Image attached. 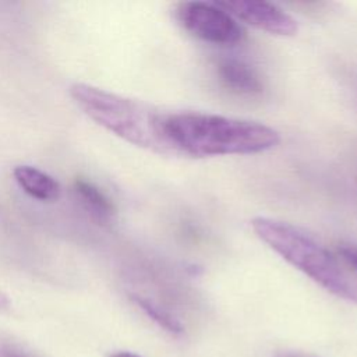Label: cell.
<instances>
[{
    "instance_id": "obj_1",
    "label": "cell",
    "mask_w": 357,
    "mask_h": 357,
    "mask_svg": "<svg viewBox=\"0 0 357 357\" xmlns=\"http://www.w3.org/2000/svg\"><path fill=\"white\" fill-rule=\"evenodd\" d=\"M159 132L165 152L194 158L258 153L280 141L262 123L198 112L162 113Z\"/></svg>"
},
{
    "instance_id": "obj_2",
    "label": "cell",
    "mask_w": 357,
    "mask_h": 357,
    "mask_svg": "<svg viewBox=\"0 0 357 357\" xmlns=\"http://www.w3.org/2000/svg\"><path fill=\"white\" fill-rule=\"evenodd\" d=\"M251 227L261 241L315 283L337 297L357 303V282L315 237L291 223L265 216L254 218Z\"/></svg>"
},
{
    "instance_id": "obj_3",
    "label": "cell",
    "mask_w": 357,
    "mask_h": 357,
    "mask_svg": "<svg viewBox=\"0 0 357 357\" xmlns=\"http://www.w3.org/2000/svg\"><path fill=\"white\" fill-rule=\"evenodd\" d=\"M70 96L91 120L114 135L132 145L165 152L159 132L162 113L137 100L82 82L70 86Z\"/></svg>"
},
{
    "instance_id": "obj_4",
    "label": "cell",
    "mask_w": 357,
    "mask_h": 357,
    "mask_svg": "<svg viewBox=\"0 0 357 357\" xmlns=\"http://www.w3.org/2000/svg\"><path fill=\"white\" fill-rule=\"evenodd\" d=\"M176 17L185 31L209 43L234 45L245 36L237 20L218 3H180L176 8Z\"/></svg>"
},
{
    "instance_id": "obj_5",
    "label": "cell",
    "mask_w": 357,
    "mask_h": 357,
    "mask_svg": "<svg viewBox=\"0 0 357 357\" xmlns=\"http://www.w3.org/2000/svg\"><path fill=\"white\" fill-rule=\"evenodd\" d=\"M216 3L236 20H241L272 35L291 36L298 29L296 20L290 14L268 1L227 0Z\"/></svg>"
},
{
    "instance_id": "obj_6",
    "label": "cell",
    "mask_w": 357,
    "mask_h": 357,
    "mask_svg": "<svg viewBox=\"0 0 357 357\" xmlns=\"http://www.w3.org/2000/svg\"><path fill=\"white\" fill-rule=\"evenodd\" d=\"M216 74L220 84L236 95L255 96L264 89L257 71L247 63L234 57L220 59L216 63Z\"/></svg>"
},
{
    "instance_id": "obj_7",
    "label": "cell",
    "mask_w": 357,
    "mask_h": 357,
    "mask_svg": "<svg viewBox=\"0 0 357 357\" xmlns=\"http://www.w3.org/2000/svg\"><path fill=\"white\" fill-rule=\"evenodd\" d=\"M13 176L22 191L35 199L50 202L60 197L59 181L38 167L21 165L13 170Z\"/></svg>"
},
{
    "instance_id": "obj_8",
    "label": "cell",
    "mask_w": 357,
    "mask_h": 357,
    "mask_svg": "<svg viewBox=\"0 0 357 357\" xmlns=\"http://www.w3.org/2000/svg\"><path fill=\"white\" fill-rule=\"evenodd\" d=\"M74 192L82 206L99 222H109L114 215V205L110 198L92 181L78 177L74 181Z\"/></svg>"
},
{
    "instance_id": "obj_9",
    "label": "cell",
    "mask_w": 357,
    "mask_h": 357,
    "mask_svg": "<svg viewBox=\"0 0 357 357\" xmlns=\"http://www.w3.org/2000/svg\"><path fill=\"white\" fill-rule=\"evenodd\" d=\"M342 257L357 271V247L354 245H344L339 250Z\"/></svg>"
},
{
    "instance_id": "obj_10",
    "label": "cell",
    "mask_w": 357,
    "mask_h": 357,
    "mask_svg": "<svg viewBox=\"0 0 357 357\" xmlns=\"http://www.w3.org/2000/svg\"><path fill=\"white\" fill-rule=\"evenodd\" d=\"M275 357H315V356L300 353V351H278Z\"/></svg>"
},
{
    "instance_id": "obj_11",
    "label": "cell",
    "mask_w": 357,
    "mask_h": 357,
    "mask_svg": "<svg viewBox=\"0 0 357 357\" xmlns=\"http://www.w3.org/2000/svg\"><path fill=\"white\" fill-rule=\"evenodd\" d=\"M10 305H11V301H10L8 296L0 290V311L8 310Z\"/></svg>"
},
{
    "instance_id": "obj_12",
    "label": "cell",
    "mask_w": 357,
    "mask_h": 357,
    "mask_svg": "<svg viewBox=\"0 0 357 357\" xmlns=\"http://www.w3.org/2000/svg\"><path fill=\"white\" fill-rule=\"evenodd\" d=\"M3 357H28L24 353L14 350V349H4L3 350Z\"/></svg>"
},
{
    "instance_id": "obj_13",
    "label": "cell",
    "mask_w": 357,
    "mask_h": 357,
    "mask_svg": "<svg viewBox=\"0 0 357 357\" xmlns=\"http://www.w3.org/2000/svg\"><path fill=\"white\" fill-rule=\"evenodd\" d=\"M110 357H139V356H137L134 353H130V351H119V353L112 354Z\"/></svg>"
}]
</instances>
